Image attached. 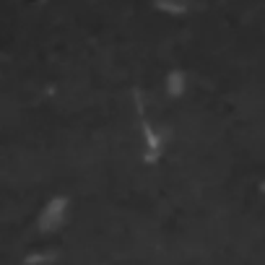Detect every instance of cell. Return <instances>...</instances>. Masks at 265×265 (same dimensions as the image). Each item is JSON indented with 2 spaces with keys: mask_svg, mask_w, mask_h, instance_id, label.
<instances>
[{
  "mask_svg": "<svg viewBox=\"0 0 265 265\" xmlns=\"http://www.w3.org/2000/svg\"><path fill=\"white\" fill-rule=\"evenodd\" d=\"M65 208H68V200L65 198H52L47 205H44V211L39 216V229L42 232H52L63 224V216H65Z\"/></svg>",
  "mask_w": 265,
  "mask_h": 265,
  "instance_id": "6da1fadb",
  "label": "cell"
},
{
  "mask_svg": "<svg viewBox=\"0 0 265 265\" xmlns=\"http://www.w3.org/2000/svg\"><path fill=\"white\" fill-rule=\"evenodd\" d=\"M182 91H185V73L175 68V71L167 76V94L177 99V96H182Z\"/></svg>",
  "mask_w": 265,
  "mask_h": 265,
  "instance_id": "7a4b0ae2",
  "label": "cell"
},
{
  "mask_svg": "<svg viewBox=\"0 0 265 265\" xmlns=\"http://www.w3.org/2000/svg\"><path fill=\"white\" fill-rule=\"evenodd\" d=\"M141 130H143V141H146V151H161V138L154 130V125L148 120H141Z\"/></svg>",
  "mask_w": 265,
  "mask_h": 265,
  "instance_id": "3957f363",
  "label": "cell"
},
{
  "mask_svg": "<svg viewBox=\"0 0 265 265\" xmlns=\"http://www.w3.org/2000/svg\"><path fill=\"white\" fill-rule=\"evenodd\" d=\"M154 5L159 10H164V13H172V16H182L187 10L185 3H177V0H154Z\"/></svg>",
  "mask_w": 265,
  "mask_h": 265,
  "instance_id": "277c9868",
  "label": "cell"
},
{
  "mask_svg": "<svg viewBox=\"0 0 265 265\" xmlns=\"http://www.w3.org/2000/svg\"><path fill=\"white\" fill-rule=\"evenodd\" d=\"M159 156H161V151H146V154H143V161H146V164H156Z\"/></svg>",
  "mask_w": 265,
  "mask_h": 265,
  "instance_id": "5b68a950",
  "label": "cell"
},
{
  "mask_svg": "<svg viewBox=\"0 0 265 265\" xmlns=\"http://www.w3.org/2000/svg\"><path fill=\"white\" fill-rule=\"evenodd\" d=\"M47 260H52V255H34L26 260V265H37V263H47Z\"/></svg>",
  "mask_w": 265,
  "mask_h": 265,
  "instance_id": "8992f818",
  "label": "cell"
},
{
  "mask_svg": "<svg viewBox=\"0 0 265 265\" xmlns=\"http://www.w3.org/2000/svg\"><path fill=\"white\" fill-rule=\"evenodd\" d=\"M260 190H263V192H265V182H263V185H260Z\"/></svg>",
  "mask_w": 265,
  "mask_h": 265,
  "instance_id": "52a82bcc",
  "label": "cell"
},
{
  "mask_svg": "<svg viewBox=\"0 0 265 265\" xmlns=\"http://www.w3.org/2000/svg\"><path fill=\"white\" fill-rule=\"evenodd\" d=\"M42 3H47V0H42Z\"/></svg>",
  "mask_w": 265,
  "mask_h": 265,
  "instance_id": "ba28073f",
  "label": "cell"
}]
</instances>
